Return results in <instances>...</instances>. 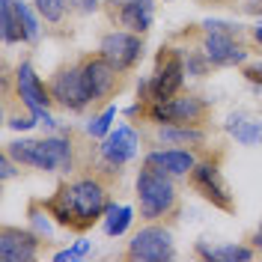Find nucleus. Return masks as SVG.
<instances>
[{
  "mask_svg": "<svg viewBox=\"0 0 262 262\" xmlns=\"http://www.w3.org/2000/svg\"><path fill=\"white\" fill-rule=\"evenodd\" d=\"M107 191L98 179H78L63 185L54 200L48 203V212L57 224L63 227H75V229H86L93 227V221H98L101 214L107 212Z\"/></svg>",
  "mask_w": 262,
  "mask_h": 262,
  "instance_id": "nucleus-1",
  "label": "nucleus"
},
{
  "mask_svg": "<svg viewBox=\"0 0 262 262\" xmlns=\"http://www.w3.org/2000/svg\"><path fill=\"white\" fill-rule=\"evenodd\" d=\"M6 152L12 161L51 170V173H66L72 170V143L63 137H45V140H15L6 143Z\"/></svg>",
  "mask_w": 262,
  "mask_h": 262,
  "instance_id": "nucleus-2",
  "label": "nucleus"
},
{
  "mask_svg": "<svg viewBox=\"0 0 262 262\" xmlns=\"http://www.w3.org/2000/svg\"><path fill=\"white\" fill-rule=\"evenodd\" d=\"M137 196H140V214L146 221H158L176 206V188L167 179V173L143 167L137 176Z\"/></svg>",
  "mask_w": 262,
  "mask_h": 262,
  "instance_id": "nucleus-3",
  "label": "nucleus"
},
{
  "mask_svg": "<svg viewBox=\"0 0 262 262\" xmlns=\"http://www.w3.org/2000/svg\"><path fill=\"white\" fill-rule=\"evenodd\" d=\"M182 81H185V60L179 57L176 48H164L158 54V66H155V75L149 81V93L152 101H167L179 93Z\"/></svg>",
  "mask_w": 262,
  "mask_h": 262,
  "instance_id": "nucleus-4",
  "label": "nucleus"
},
{
  "mask_svg": "<svg viewBox=\"0 0 262 262\" xmlns=\"http://www.w3.org/2000/svg\"><path fill=\"white\" fill-rule=\"evenodd\" d=\"M173 235L164 227H143L134 238L128 242V259H140V262H164L173 259Z\"/></svg>",
  "mask_w": 262,
  "mask_h": 262,
  "instance_id": "nucleus-5",
  "label": "nucleus"
},
{
  "mask_svg": "<svg viewBox=\"0 0 262 262\" xmlns=\"http://www.w3.org/2000/svg\"><path fill=\"white\" fill-rule=\"evenodd\" d=\"M51 98L57 104H63L66 111L81 114L83 107L93 101L86 93V81H83V69L81 66H69L63 72H57V78L51 83Z\"/></svg>",
  "mask_w": 262,
  "mask_h": 262,
  "instance_id": "nucleus-6",
  "label": "nucleus"
},
{
  "mask_svg": "<svg viewBox=\"0 0 262 262\" xmlns=\"http://www.w3.org/2000/svg\"><path fill=\"white\" fill-rule=\"evenodd\" d=\"M206 101L196 96H173L167 101H155V107L149 111V116L155 122H167V125H196L206 116Z\"/></svg>",
  "mask_w": 262,
  "mask_h": 262,
  "instance_id": "nucleus-7",
  "label": "nucleus"
},
{
  "mask_svg": "<svg viewBox=\"0 0 262 262\" xmlns=\"http://www.w3.org/2000/svg\"><path fill=\"white\" fill-rule=\"evenodd\" d=\"M98 54L114 66L116 72H125V69H131V66L140 60V54H143V42H140L137 33L116 30V33H107V36L101 39Z\"/></svg>",
  "mask_w": 262,
  "mask_h": 262,
  "instance_id": "nucleus-8",
  "label": "nucleus"
},
{
  "mask_svg": "<svg viewBox=\"0 0 262 262\" xmlns=\"http://www.w3.org/2000/svg\"><path fill=\"white\" fill-rule=\"evenodd\" d=\"M191 179H194V188L200 194L206 196L209 203H214L217 209H232V200H229V191H227V182L221 176L217 164H196L191 170Z\"/></svg>",
  "mask_w": 262,
  "mask_h": 262,
  "instance_id": "nucleus-9",
  "label": "nucleus"
},
{
  "mask_svg": "<svg viewBox=\"0 0 262 262\" xmlns=\"http://www.w3.org/2000/svg\"><path fill=\"white\" fill-rule=\"evenodd\" d=\"M39 250V238L18 227H3L0 232V259L3 262H33Z\"/></svg>",
  "mask_w": 262,
  "mask_h": 262,
  "instance_id": "nucleus-10",
  "label": "nucleus"
},
{
  "mask_svg": "<svg viewBox=\"0 0 262 262\" xmlns=\"http://www.w3.org/2000/svg\"><path fill=\"white\" fill-rule=\"evenodd\" d=\"M18 96H21V101L30 107V114L39 119V116L48 111V101H51V90H45V83L39 81V75L33 72L30 63H21L18 66Z\"/></svg>",
  "mask_w": 262,
  "mask_h": 262,
  "instance_id": "nucleus-11",
  "label": "nucleus"
},
{
  "mask_svg": "<svg viewBox=\"0 0 262 262\" xmlns=\"http://www.w3.org/2000/svg\"><path fill=\"white\" fill-rule=\"evenodd\" d=\"M83 81H86V93H90V98L93 101H98V98L111 96L116 86V72L114 66L107 63L101 54L98 57H90V60H83Z\"/></svg>",
  "mask_w": 262,
  "mask_h": 262,
  "instance_id": "nucleus-12",
  "label": "nucleus"
},
{
  "mask_svg": "<svg viewBox=\"0 0 262 262\" xmlns=\"http://www.w3.org/2000/svg\"><path fill=\"white\" fill-rule=\"evenodd\" d=\"M203 51L214 66H235L245 63L247 57V51L232 39V30H209L206 42H203Z\"/></svg>",
  "mask_w": 262,
  "mask_h": 262,
  "instance_id": "nucleus-13",
  "label": "nucleus"
},
{
  "mask_svg": "<svg viewBox=\"0 0 262 262\" xmlns=\"http://www.w3.org/2000/svg\"><path fill=\"white\" fill-rule=\"evenodd\" d=\"M137 146H140V137L131 125H119L116 131H111L101 143V155L114 167H122L125 161H131L137 155Z\"/></svg>",
  "mask_w": 262,
  "mask_h": 262,
  "instance_id": "nucleus-14",
  "label": "nucleus"
},
{
  "mask_svg": "<svg viewBox=\"0 0 262 262\" xmlns=\"http://www.w3.org/2000/svg\"><path fill=\"white\" fill-rule=\"evenodd\" d=\"M146 167L161 170L167 176H185V173H191L196 167V161L188 149H161V152L146 155Z\"/></svg>",
  "mask_w": 262,
  "mask_h": 262,
  "instance_id": "nucleus-15",
  "label": "nucleus"
},
{
  "mask_svg": "<svg viewBox=\"0 0 262 262\" xmlns=\"http://www.w3.org/2000/svg\"><path fill=\"white\" fill-rule=\"evenodd\" d=\"M152 12H155L152 0H125L119 3V24L131 33H146L152 27Z\"/></svg>",
  "mask_w": 262,
  "mask_h": 262,
  "instance_id": "nucleus-16",
  "label": "nucleus"
},
{
  "mask_svg": "<svg viewBox=\"0 0 262 262\" xmlns=\"http://www.w3.org/2000/svg\"><path fill=\"white\" fill-rule=\"evenodd\" d=\"M227 131L242 143V146H256V143H262V122H253V119H247V116H242V114L229 116Z\"/></svg>",
  "mask_w": 262,
  "mask_h": 262,
  "instance_id": "nucleus-17",
  "label": "nucleus"
},
{
  "mask_svg": "<svg viewBox=\"0 0 262 262\" xmlns=\"http://www.w3.org/2000/svg\"><path fill=\"white\" fill-rule=\"evenodd\" d=\"M0 24H3V42H21L27 39V33L21 27V18H18V9H15V0H0Z\"/></svg>",
  "mask_w": 262,
  "mask_h": 262,
  "instance_id": "nucleus-18",
  "label": "nucleus"
},
{
  "mask_svg": "<svg viewBox=\"0 0 262 262\" xmlns=\"http://www.w3.org/2000/svg\"><path fill=\"white\" fill-rule=\"evenodd\" d=\"M158 137L164 143H203L206 140V134L194 125H164L158 131Z\"/></svg>",
  "mask_w": 262,
  "mask_h": 262,
  "instance_id": "nucleus-19",
  "label": "nucleus"
},
{
  "mask_svg": "<svg viewBox=\"0 0 262 262\" xmlns=\"http://www.w3.org/2000/svg\"><path fill=\"white\" fill-rule=\"evenodd\" d=\"M131 209L128 206H122V209H116V206H107V221H104V232L107 235H122L131 224Z\"/></svg>",
  "mask_w": 262,
  "mask_h": 262,
  "instance_id": "nucleus-20",
  "label": "nucleus"
},
{
  "mask_svg": "<svg viewBox=\"0 0 262 262\" xmlns=\"http://www.w3.org/2000/svg\"><path fill=\"white\" fill-rule=\"evenodd\" d=\"M36 3V12L45 18V21H51V24H60L66 15V0H33Z\"/></svg>",
  "mask_w": 262,
  "mask_h": 262,
  "instance_id": "nucleus-21",
  "label": "nucleus"
},
{
  "mask_svg": "<svg viewBox=\"0 0 262 262\" xmlns=\"http://www.w3.org/2000/svg\"><path fill=\"white\" fill-rule=\"evenodd\" d=\"M212 259H224V262H235V259H253V250L242 245H224V247H212Z\"/></svg>",
  "mask_w": 262,
  "mask_h": 262,
  "instance_id": "nucleus-22",
  "label": "nucleus"
},
{
  "mask_svg": "<svg viewBox=\"0 0 262 262\" xmlns=\"http://www.w3.org/2000/svg\"><path fill=\"white\" fill-rule=\"evenodd\" d=\"M15 9H18V18H21V27L27 33V42H36V39H39V21H36V15L30 12V6H27L24 0H15Z\"/></svg>",
  "mask_w": 262,
  "mask_h": 262,
  "instance_id": "nucleus-23",
  "label": "nucleus"
},
{
  "mask_svg": "<svg viewBox=\"0 0 262 262\" xmlns=\"http://www.w3.org/2000/svg\"><path fill=\"white\" fill-rule=\"evenodd\" d=\"M114 116H116V107H107L101 116H96L90 125H86V134L90 137H104L107 131H111V122H114Z\"/></svg>",
  "mask_w": 262,
  "mask_h": 262,
  "instance_id": "nucleus-24",
  "label": "nucleus"
},
{
  "mask_svg": "<svg viewBox=\"0 0 262 262\" xmlns=\"http://www.w3.org/2000/svg\"><path fill=\"white\" fill-rule=\"evenodd\" d=\"M86 250H90V242H86V238H78V242H75V245L69 247V250H60V253H57V256H54V259L57 262H72V259H81L83 253H86Z\"/></svg>",
  "mask_w": 262,
  "mask_h": 262,
  "instance_id": "nucleus-25",
  "label": "nucleus"
},
{
  "mask_svg": "<svg viewBox=\"0 0 262 262\" xmlns=\"http://www.w3.org/2000/svg\"><path fill=\"white\" fill-rule=\"evenodd\" d=\"M209 63H212V60L206 57V51H203V57H200V54H191V57H188V75H194V78L206 75V66Z\"/></svg>",
  "mask_w": 262,
  "mask_h": 262,
  "instance_id": "nucleus-26",
  "label": "nucleus"
},
{
  "mask_svg": "<svg viewBox=\"0 0 262 262\" xmlns=\"http://www.w3.org/2000/svg\"><path fill=\"white\" fill-rule=\"evenodd\" d=\"M66 6H69L72 12L86 15V12H96V9H98V0H66Z\"/></svg>",
  "mask_w": 262,
  "mask_h": 262,
  "instance_id": "nucleus-27",
  "label": "nucleus"
},
{
  "mask_svg": "<svg viewBox=\"0 0 262 262\" xmlns=\"http://www.w3.org/2000/svg\"><path fill=\"white\" fill-rule=\"evenodd\" d=\"M245 78L250 83H262V63H250L245 66Z\"/></svg>",
  "mask_w": 262,
  "mask_h": 262,
  "instance_id": "nucleus-28",
  "label": "nucleus"
},
{
  "mask_svg": "<svg viewBox=\"0 0 262 262\" xmlns=\"http://www.w3.org/2000/svg\"><path fill=\"white\" fill-rule=\"evenodd\" d=\"M253 245H256V247H259V250H262V224H259V229L253 232Z\"/></svg>",
  "mask_w": 262,
  "mask_h": 262,
  "instance_id": "nucleus-29",
  "label": "nucleus"
},
{
  "mask_svg": "<svg viewBox=\"0 0 262 262\" xmlns=\"http://www.w3.org/2000/svg\"><path fill=\"white\" fill-rule=\"evenodd\" d=\"M253 36H256V42L262 45V27H256V30H253Z\"/></svg>",
  "mask_w": 262,
  "mask_h": 262,
  "instance_id": "nucleus-30",
  "label": "nucleus"
},
{
  "mask_svg": "<svg viewBox=\"0 0 262 262\" xmlns=\"http://www.w3.org/2000/svg\"><path fill=\"white\" fill-rule=\"evenodd\" d=\"M111 3H125V0H111Z\"/></svg>",
  "mask_w": 262,
  "mask_h": 262,
  "instance_id": "nucleus-31",
  "label": "nucleus"
},
{
  "mask_svg": "<svg viewBox=\"0 0 262 262\" xmlns=\"http://www.w3.org/2000/svg\"><path fill=\"white\" fill-rule=\"evenodd\" d=\"M259 27H262V24H259Z\"/></svg>",
  "mask_w": 262,
  "mask_h": 262,
  "instance_id": "nucleus-32",
  "label": "nucleus"
}]
</instances>
